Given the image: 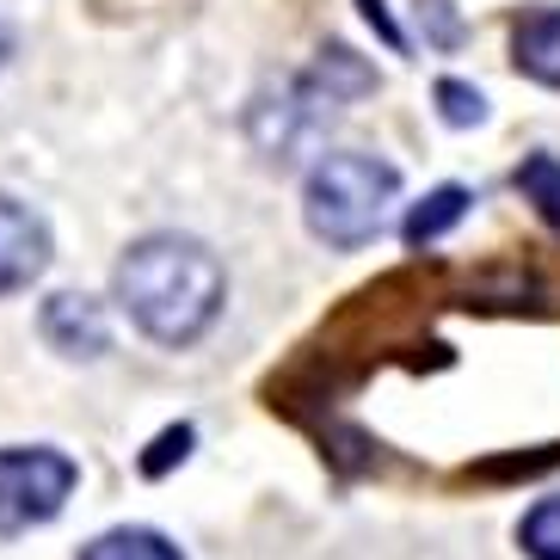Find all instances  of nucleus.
Here are the masks:
<instances>
[{
  "mask_svg": "<svg viewBox=\"0 0 560 560\" xmlns=\"http://www.w3.org/2000/svg\"><path fill=\"white\" fill-rule=\"evenodd\" d=\"M117 302L136 327L161 339V346H191L203 339L222 296H229V271L203 241L191 234H149L117 259Z\"/></svg>",
  "mask_w": 560,
  "mask_h": 560,
  "instance_id": "nucleus-1",
  "label": "nucleus"
},
{
  "mask_svg": "<svg viewBox=\"0 0 560 560\" xmlns=\"http://www.w3.org/2000/svg\"><path fill=\"white\" fill-rule=\"evenodd\" d=\"M400 198V173L376 154H320L302 185V210H308V229L314 241H327V247L351 253L363 241H376L382 215L388 203Z\"/></svg>",
  "mask_w": 560,
  "mask_h": 560,
  "instance_id": "nucleus-2",
  "label": "nucleus"
},
{
  "mask_svg": "<svg viewBox=\"0 0 560 560\" xmlns=\"http://www.w3.org/2000/svg\"><path fill=\"white\" fill-rule=\"evenodd\" d=\"M74 493V462L62 450H0V536L50 524Z\"/></svg>",
  "mask_w": 560,
  "mask_h": 560,
  "instance_id": "nucleus-3",
  "label": "nucleus"
},
{
  "mask_svg": "<svg viewBox=\"0 0 560 560\" xmlns=\"http://www.w3.org/2000/svg\"><path fill=\"white\" fill-rule=\"evenodd\" d=\"M50 265V229L32 203H19L0 191V296L13 290H32Z\"/></svg>",
  "mask_w": 560,
  "mask_h": 560,
  "instance_id": "nucleus-4",
  "label": "nucleus"
},
{
  "mask_svg": "<svg viewBox=\"0 0 560 560\" xmlns=\"http://www.w3.org/2000/svg\"><path fill=\"white\" fill-rule=\"evenodd\" d=\"M44 339H50L62 358H100L105 339H112V327H105V308L93 296L62 290V296L44 302Z\"/></svg>",
  "mask_w": 560,
  "mask_h": 560,
  "instance_id": "nucleus-5",
  "label": "nucleus"
},
{
  "mask_svg": "<svg viewBox=\"0 0 560 560\" xmlns=\"http://www.w3.org/2000/svg\"><path fill=\"white\" fill-rule=\"evenodd\" d=\"M511 62L536 86L560 93V7H529L511 19Z\"/></svg>",
  "mask_w": 560,
  "mask_h": 560,
  "instance_id": "nucleus-6",
  "label": "nucleus"
},
{
  "mask_svg": "<svg viewBox=\"0 0 560 560\" xmlns=\"http://www.w3.org/2000/svg\"><path fill=\"white\" fill-rule=\"evenodd\" d=\"M468 203H475V198H468V185H438V191H425V198L407 210V222H400L407 247H431V241H444L462 215H468Z\"/></svg>",
  "mask_w": 560,
  "mask_h": 560,
  "instance_id": "nucleus-7",
  "label": "nucleus"
},
{
  "mask_svg": "<svg viewBox=\"0 0 560 560\" xmlns=\"http://www.w3.org/2000/svg\"><path fill=\"white\" fill-rule=\"evenodd\" d=\"M81 560H185L161 529H105L100 542H86Z\"/></svg>",
  "mask_w": 560,
  "mask_h": 560,
  "instance_id": "nucleus-8",
  "label": "nucleus"
},
{
  "mask_svg": "<svg viewBox=\"0 0 560 560\" xmlns=\"http://www.w3.org/2000/svg\"><path fill=\"white\" fill-rule=\"evenodd\" d=\"M517 191H524L529 210L560 234V161L555 154H524V166H517Z\"/></svg>",
  "mask_w": 560,
  "mask_h": 560,
  "instance_id": "nucleus-9",
  "label": "nucleus"
},
{
  "mask_svg": "<svg viewBox=\"0 0 560 560\" xmlns=\"http://www.w3.org/2000/svg\"><path fill=\"white\" fill-rule=\"evenodd\" d=\"M517 548L529 560H560V493L536 499L524 511V524H517Z\"/></svg>",
  "mask_w": 560,
  "mask_h": 560,
  "instance_id": "nucleus-10",
  "label": "nucleus"
},
{
  "mask_svg": "<svg viewBox=\"0 0 560 560\" xmlns=\"http://www.w3.org/2000/svg\"><path fill=\"white\" fill-rule=\"evenodd\" d=\"M438 117H444L450 130H475V124H487V100H480V86L468 81H438Z\"/></svg>",
  "mask_w": 560,
  "mask_h": 560,
  "instance_id": "nucleus-11",
  "label": "nucleus"
},
{
  "mask_svg": "<svg viewBox=\"0 0 560 560\" xmlns=\"http://www.w3.org/2000/svg\"><path fill=\"white\" fill-rule=\"evenodd\" d=\"M363 19H370V25L388 37V50H407V37H400V25L388 19V7H382V0H363Z\"/></svg>",
  "mask_w": 560,
  "mask_h": 560,
  "instance_id": "nucleus-12",
  "label": "nucleus"
}]
</instances>
